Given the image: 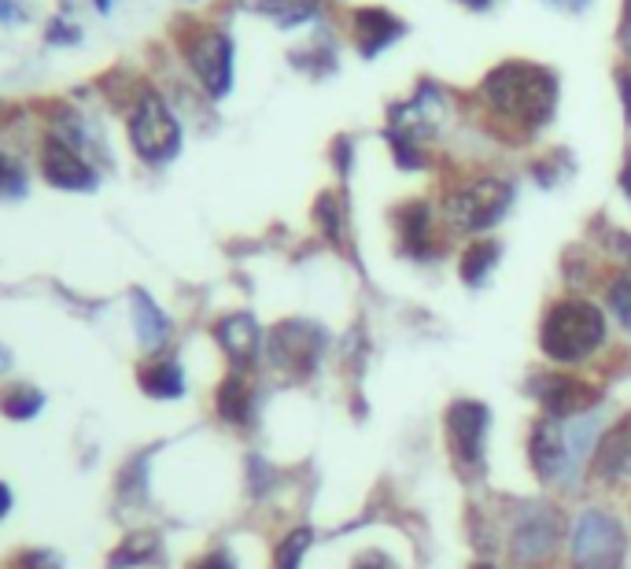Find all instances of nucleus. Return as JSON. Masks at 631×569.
I'll return each instance as SVG.
<instances>
[{
	"label": "nucleus",
	"mask_w": 631,
	"mask_h": 569,
	"mask_svg": "<svg viewBox=\"0 0 631 569\" xmlns=\"http://www.w3.org/2000/svg\"><path fill=\"white\" fill-rule=\"evenodd\" d=\"M484 96L495 115L520 130H539L558 107V79L539 63L509 60L484 79Z\"/></svg>",
	"instance_id": "1"
},
{
	"label": "nucleus",
	"mask_w": 631,
	"mask_h": 569,
	"mask_svg": "<svg viewBox=\"0 0 631 569\" xmlns=\"http://www.w3.org/2000/svg\"><path fill=\"white\" fill-rule=\"evenodd\" d=\"M602 344H606V314L598 303L565 297L558 303H550L547 314H542L539 348L554 363L561 366L583 363V359H591Z\"/></svg>",
	"instance_id": "2"
},
{
	"label": "nucleus",
	"mask_w": 631,
	"mask_h": 569,
	"mask_svg": "<svg viewBox=\"0 0 631 569\" xmlns=\"http://www.w3.org/2000/svg\"><path fill=\"white\" fill-rule=\"evenodd\" d=\"M628 555V529L613 510L587 507L572 521L569 562L572 569H620Z\"/></svg>",
	"instance_id": "3"
},
{
	"label": "nucleus",
	"mask_w": 631,
	"mask_h": 569,
	"mask_svg": "<svg viewBox=\"0 0 631 569\" xmlns=\"http://www.w3.org/2000/svg\"><path fill=\"white\" fill-rule=\"evenodd\" d=\"M514 204V185L503 178H473L447 193L443 200V218L454 234H484L503 223V215Z\"/></svg>",
	"instance_id": "4"
},
{
	"label": "nucleus",
	"mask_w": 631,
	"mask_h": 569,
	"mask_svg": "<svg viewBox=\"0 0 631 569\" xmlns=\"http://www.w3.org/2000/svg\"><path fill=\"white\" fill-rule=\"evenodd\" d=\"M561 514L550 503H520L514 529H509V558L520 569H539L558 555Z\"/></svg>",
	"instance_id": "5"
},
{
	"label": "nucleus",
	"mask_w": 631,
	"mask_h": 569,
	"mask_svg": "<svg viewBox=\"0 0 631 569\" xmlns=\"http://www.w3.org/2000/svg\"><path fill=\"white\" fill-rule=\"evenodd\" d=\"M130 145L144 163H166L182 148V126L159 93H141L130 112Z\"/></svg>",
	"instance_id": "6"
},
{
	"label": "nucleus",
	"mask_w": 631,
	"mask_h": 569,
	"mask_svg": "<svg viewBox=\"0 0 631 569\" xmlns=\"http://www.w3.org/2000/svg\"><path fill=\"white\" fill-rule=\"evenodd\" d=\"M325 344H329V337L321 325L303 322V319H288L270 333V344L266 348H270V363L281 370V374L303 381L318 370L321 355H325Z\"/></svg>",
	"instance_id": "7"
},
{
	"label": "nucleus",
	"mask_w": 631,
	"mask_h": 569,
	"mask_svg": "<svg viewBox=\"0 0 631 569\" xmlns=\"http://www.w3.org/2000/svg\"><path fill=\"white\" fill-rule=\"evenodd\" d=\"M487 425H492V411L480 400H454L443 411V436H447V452L454 463L465 469L484 466Z\"/></svg>",
	"instance_id": "8"
},
{
	"label": "nucleus",
	"mask_w": 631,
	"mask_h": 569,
	"mask_svg": "<svg viewBox=\"0 0 631 569\" xmlns=\"http://www.w3.org/2000/svg\"><path fill=\"white\" fill-rule=\"evenodd\" d=\"M528 396L547 411V418H576L598 403V389L576 374H531Z\"/></svg>",
	"instance_id": "9"
},
{
	"label": "nucleus",
	"mask_w": 631,
	"mask_h": 569,
	"mask_svg": "<svg viewBox=\"0 0 631 569\" xmlns=\"http://www.w3.org/2000/svg\"><path fill=\"white\" fill-rule=\"evenodd\" d=\"M188 63L210 96H226L232 90V41L221 30H204L188 45Z\"/></svg>",
	"instance_id": "10"
},
{
	"label": "nucleus",
	"mask_w": 631,
	"mask_h": 569,
	"mask_svg": "<svg viewBox=\"0 0 631 569\" xmlns=\"http://www.w3.org/2000/svg\"><path fill=\"white\" fill-rule=\"evenodd\" d=\"M528 458H531V474L539 480H561L565 458H569V444H565V430L558 425V418H539L531 425Z\"/></svg>",
	"instance_id": "11"
},
{
	"label": "nucleus",
	"mask_w": 631,
	"mask_h": 569,
	"mask_svg": "<svg viewBox=\"0 0 631 569\" xmlns=\"http://www.w3.org/2000/svg\"><path fill=\"white\" fill-rule=\"evenodd\" d=\"M41 167H44V178H49L55 189H66V193L96 189V170L89 167L85 156H77L71 145H63V141H49V145H44Z\"/></svg>",
	"instance_id": "12"
},
{
	"label": "nucleus",
	"mask_w": 631,
	"mask_h": 569,
	"mask_svg": "<svg viewBox=\"0 0 631 569\" xmlns=\"http://www.w3.org/2000/svg\"><path fill=\"white\" fill-rule=\"evenodd\" d=\"M215 341L221 344V352L229 355V363L237 366L240 374L262 352V330H259V322H255L248 311L226 314V319L215 325Z\"/></svg>",
	"instance_id": "13"
},
{
	"label": "nucleus",
	"mask_w": 631,
	"mask_h": 569,
	"mask_svg": "<svg viewBox=\"0 0 631 569\" xmlns=\"http://www.w3.org/2000/svg\"><path fill=\"white\" fill-rule=\"evenodd\" d=\"M591 466H594V474L602 480L631 477V414H628V418L613 422L602 433V441L594 444Z\"/></svg>",
	"instance_id": "14"
},
{
	"label": "nucleus",
	"mask_w": 631,
	"mask_h": 569,
	"mask_svg": "<svg viewBox=\"0 0 631 569\" xmlns=\"http://www.w3.org/2000/svg\"><path fill=\"white\" fill-rule=\"evenodd\" d=\"M354 34H359V49L362 56H376L381 49H387L392 41L403 34V23L395 15H387L384 8H362L354 12Z\"/></svg>",
	"instance_id": "15"
},
{
	"label": "nucleus",
	"mask_w": 631,
	"mask_h": 569,
	"mask_svg": "<svg viewBox=\"0 0 631 569\" xmlns=\"http://www.w3.org/2000/svg\"><path fill=\"white\" fill-rule=\"evenodd\" d=\"M133 330H137V341L144 352H159V348L170 341V319H166L159 303L141 289H133Z\"/></svg>",
	"instance_id": "16"
},
{
	"label": "nucleus",
	"mask_w": 631,
	"mask_h": 569,
	"mask_svg": "<svg viewBox=\"0 0 631 569\" xmlns=\"http://www.w3.org/2000/svg\"><path fill=\"white\" fill-rule=\"evenodd\" d=\"M395 229L403 240V251L410 256H428L432 251V223H428V207L421 200H410L395 211Z\"/></svg>",
	"instance_id": "17"
},
{
	"label": "nucleus",
	"mask_w": 631,
	"mask_h": 569,
	"mask_svg": "<svg viewBox=\"0 0 631 569\" xmlns=\"http://www.w3.org/2000/svg\"><path fill=\"white\" fill-rule=\"evenodd\" d=\"M251 407H255V392L237 370V374H229L218 385V414H221V422H229V425H248Z\"/></svg>",
	"instance_id": "18"
},
{
	"label": "nucleus",
	"mask_w": 631,
	"mask_h": 569,
	"mask_svg": "<svg viewBox=\"0 0 631 569\" xmlns=\"http://www.w3.org/2000/svg\"><path fill=\"white\" fill-rule=\"evenodd\" d=\"M141 389L148 392L152 400H177L185 392V374L177 363H148L141 366Z\"/></svg>",
	"instance_id": "19"
},
{
	"label": "nucleus",
	"mask_w": 631,
	"mask_h": 569,
	"mask_svg": "<svg viewBox=\"0 0 631 569\" xmlns=\"http://www.w3.org/2000/svg\"><path fill=\"white\" fill-rule=\"evenodd\" d=\"M498 248L495 240H473L469 248L462 251V262H458V273H462V281L465 284H484L487 281V273L495 270V262H498Z\"/></svg>",
	"instance_id": "20"
},
{
	"label": "nucleus",
	"mask_w": 631,
	"mask_h": 569,
	"mask_svg": "<svg viewBox=\"0 0 631 569\" xmlns=\"http://www.w3.org/2000/svg\"><path fill=\"white\" fill-rule=\"evenodd\" d=\"M159 555V536L155 532H133L122 540V547L111 555V569H126V566H144Z\"/></svg>",
	"instance_id": "21"
},
{
	"label": "nucleus",
	"mask_w": 631,
	"mask_h": 569,
	"mask_svg": "<svg viewBox=\"0 0 631 569\" xmlns=\"http://www.w3.org/2000/svg\"><path fill=\"white\" fill-rule=\"evenodd\" d=\"M310 544H314V529H310V525L292 529L281 544L273 547V569H299L307 551H310Z\"/></svg>",
	"instance_id": "22"
},
{
	"label": "nucleus",
	"mask_w": 631,
	"mask_h": 569,
	"mask_svg": "<svg viewBox=\"0 0 631 569\" xmlns=\"http://www.w3.org/2000/svg\"><path fill=\"white\" fill-rule=\"evenodd\" d=\"M44 407V396L38 389H30V385H11L0 392V411L8 414V418H15V422H27L33 418Z\"/></svg>",
	"instance_id": "23"
},
{
	"label": "nucleus",
	"mask_w": 631,
	"mask_h": 569,
	"mask_svg": "<svg viewBox=\"0 0 631 569\" xmlns=\"http://www.w3.org/2000/svg\"><path fill=\"white\" fill-rule=\"evenodd\" d=\"M318 8H321V0H262V12L270 15L273 23H281L285 30L307 23Z\"/></svg>",
	"instance_id": "24"
},
{
	"label": "nucleus",
	"mask_w": 631,
	"mask_h": 569,
	"mask_svg": "<svg viewBox=\"0 0 631 569\" xmlns=\"http://www.w3.org/2000/svg\"><path fill=\"white\" fill-rule=\"evenodd\" d=\"M314 218H318L321 234H325L332 245H343V204H340V196L321 193L318 207H314Z\"/></svg>",
	"instance_id": "25"
},
{
	"label": "nucleus",
	"mask_w": 631,
	"mask_h": 569,
	"mask_svg": "<svg viewBox=\"0 0 631 569\" xmlns=\"http://www.w3.org/2000/svg\"><path fill=\"white\" fill-rule=\"evenodd\" d=\"M609 311L617 314V322L624 325V330L631 333V270L617 273L613 281H609Z\"/></svg>",
	"instance_id": "26"
},
{
	"label": "nucleus",
	"mask_w": 631,
	"mask_h": 569,
	"mask_svg": "<svg viewBox=\"0 0 631 569\" xmlns=\"http://www.w3.org/2000/svg\"><path fill=\"white\" fill-rule=\"evenodd\" d=\"M22 193V174L15 170V163L0 156V196H19Z\"/></svg>",
	"instance_id": "27"
},
{
	"label": "nucleus",
	"mask_w": 631,
	"mask_h": 569,
	"mask_svg": "<svg viewBox=\"0 0 631 569\" xmlns=\"http://www.w3.org/2000/svg\"><path fill=\"white\" fill-rule=\"evenodd\" d=\"M351 569H399V562L387 551H362L359 558H354V566Z\"/></svg>",
	"instance_id": "28"
},
{
	"label": "nucleus",
	"mask_w": 631,
	"mask_h": 569,
	"mask_svg": "<svg viewBox=\"0 0 631 569\" xmlns=\"http://www.w3.org/2000/svg\"><path fill=\"white\" fill-rule=\"evenodd\" d=\"M248 474H251V492H255V496H262V492L270 488V477H273V474L266 469V463H262L259 455L248 458Z\"/></svg>",
	"instance_id": "29"
},
{
	"label": "nucleus",
	"mask_w": 631,
	"mask_h": 569,
	"mask_svg": "<svg viewBox=\"0 0 631 569\" xmlns=\"http://www.w3.org/2000/svg\"><path fill=\"white\" fill-rule=\"evenodd\" d=\"M19 569H60V558L52 551H27L19 558Z\"/></svg>",
	"instance_id": "30"
},
{
	"label": "nucleus",
	"mask_w": 631,
	"mask_h": 569,
	"mask_svg": "<svg viewBox=\"0 0 631 569\" xmlns=\"http://www.w3.org/2000/svg\"><path fill=\"white\" fill-rule=\"evenodd\" d=\"M193 569H237V562L229 558V551H210V555L199 558Z\"/></svg>",
	"instance_id": "31"
},
{
	"label": "nucleus",
	"mask_w": 631,
	"mask_h": 569,
	"mask_svg": "<svg viewBox=\"0 0 631 569\" xmlns=\"http://www.w3.org/2000/svg\"><path fill=\"white\" fill-rule=\"evenodd\" d=\"M617 85H620V101H624V118L631 123V74L620 71L617 74Z\"/></svg>",
	"instance_id": "32"
},
{
	"label": "nucleus",
	"mask_w": 631,
	"mask_h": 569,
	"mask_svg": "<svg viewBox=\"0 0 631 569\" xmlns=\"http://www.w3.org/2000/svg\"><path fill=\"white\" fill-rule=\"evenodd\" d=\"M620 189H624L628 204H631V148H628V156H624V167H620Z\"/></svg>",
	"instance_id": "33"
},
{
	"label": "nucleus",
	"mask_w": 631,
	"mask_h": 569,
	"mask_svg": "<svg viewBox=\"0 0 631 569\" xmlns=\"http://www.w3.org/2000/svg\"><path fill=\"white\" fill-rule=\"evenodd\" d=\"M617 245H620V251H624V259H628V270H631V237L617 234Z\"/></svg>",
	"instance_id": "34"
},
{
	"label": "nucleus",
	"mask_w": 631,
	"mask_h": 569,
	"mask_svg": "<svg viewBox=\"0 0 631 569\" xmlns=\"http://www.w3.org/2000/svg\"><path fill=\"white\" fill-rule=\"evenodd\" d=\"M11 510V492L0 485V518H4V514Z\"/></svg>",
	"instance_id": "35"
},
{
	"label": "nucleus",
	"mask_w": 631,
	"mask_h": 569,
	"mask_svg": "<svg viewBox=\"0 0 631 569\" xmlns=\"http://www.w3.org/2000/svg\"><path fill=\"white\" fill-rule=\"evenodd\" d=\"M0 19H8V23H11V19H15V8H11L8 0H0Z\"/></svg>",
	"instance_id": "36"
},
{
	"label": "nucleus",
	"mask_w": 631,
	"mask_h": 569,
	"mask_svg": "<svg viewBox=\"0 0 631 569\" xmlns=\"http://www.w3.org/2000/svg\"><path fill=\"white\" fill-rule=\"evenodd\" d=\"M558 4L572 8V12H580V8H587V4H591V0H558Z\"/></svg>",
	"instance_id": "37"
},
{
	"label": "nucleus",
	"mask_w": 631,
	"mask_h": 569,
	"mask_svg": "<svg viewBox=\"0 0 631 569\" xmlns=\"http://www.w3.org/2000/svg\"><path fill=\"white\" fill-rule=\"evenodd\" d=\"M462 4H465V8H487L492 0H462Z\"/></svg>",
	"instance_id": "38"
},
{
	"label": "nucleus",
	"mask_w": 631,
	"mask_h": 569,
	"mask_svg": "<svg viewBox=\"0 0 631 569\" xmlns=\"http://www.w3.org/2000/svg\"><path fill=\"white\" fill-rule=\"evenodd\" d=\"M473 569H495V566H492V562H476Z\"/></svg>",
	"instance_id": "39"
},
{
	"label": "nucleus",
	"mask_w": 631,
	"mask_h": 569,
	"mask_svg": "<svg viewBox=\"0 0 631 569\" xmlns=\"http://www.w3.org/2000/svg\"><path fill=\"white\" fill-rule=\"evenodd\" d=\"M628 23H631V0H628Z\"/></svg>",
	"instance_id": "40"
}]
</instances>
